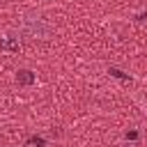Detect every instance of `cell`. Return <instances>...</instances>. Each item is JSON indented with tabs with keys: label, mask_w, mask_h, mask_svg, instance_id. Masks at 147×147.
I'll use <instances>...</instances> for the list:
<instances>
[{
	"label": "cell",
	"mask_w": 147,
	"mask_h": 147,
	"mask_svg": "<svg viewBox=\"0 0 147 147\" xmlns=\"http://www.w3.org/2000/svg\"><path fill=\"white\" fill-rule=\"evenodd\" d=\"M126 138H129V140H136V138H138V131H126Z\"/></svg>",
	"instance_id": "5"
},
{
	"label": "cell",
	"mask_w": 147,
	"mask_h": 147,
	"mask_svg": "<svg viewBox=\"0 0 147 147\" xmlns=\"http://www.w3.org/2000/svg\"><path fill=\"white\" fill-rule=\"evenodd\" d=\"M16 80H18L21 85H32V83H34V74H32L30 69H21V71L16 74Z\"/></svg>",
	"instance_id": "1"
},
{
	"label": "cell",
	"mask_w": 147,
	"mask_h": 147,
	"mask_svg": "<svg viewBox=\"0 0 147 147\" xmlns=\"http://www.w3.org/2000/svg\"><path fill=\"white\" fill-rule=\"evenodd\" d=\"M110 74H113L115 78H124V80L129 78V74H124V71H119V69H115V67H110Z\"/></svg>",
	"instance_id": "4"
},
{
	"label": "cell",
	"mask_w": 147,
	"mask_h": 147,
	"mask_svg": "<svg viewBox=\"0 0 147 147\" xmlns=\"http://www.w3.org/2000/svg\"><path fill=\"white\" fill-rule=\"evenodd\" d=\"M46 145V140L41 138V136H32V138H28V142H25V147H44Z\"/></svg>",
	"instance_id": "3"
},
{
	"label": "cell",
	"mask_w": 147,
	"mask_h": 147,
	"mask_svg": "<svg viewBox=\"0 0 147 147\" xmlns=\"http://www.w3.org/2000/svg\"><path fill=\"white\" fill-rule=\"evenodd\" d=\"M0 48H5V51H18V39L16 37H5V39H0Z\"/></svg>",
	"instance_id": "2"
}]
</instances>
